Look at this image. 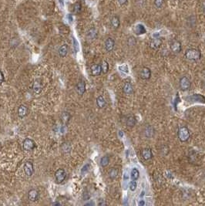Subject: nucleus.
I'll return each mask as SVG.
<instances>
[{"instance_id": "9", "label": "nucleus", "mask_w": 205, "mask_h": 206, "mask_svg": "<svg viewBox=\"0 0 205 206\" xmlns=\"http://www.w3.org/2000/svg\"><path fill=\"white\" fill-rule=\"evenodd\" d=\"M186 100L189 101H193V102H200V103H205V97L200 94H194L192 96L186 97Z\"/></svg>"}, {"instance_id": "34", "label": "nucleus", "mask_w": 205, "mask_h": 206, "mask_svg": "<svg viewBox=\"0 0 205 206\" xmlns=\"http://www.w3.org/2000/svg\"><path fill=\"white\" fill-rule=\"evenodd\" d=\"M4 80H5V78H4V74H3V73L0 70V85L4 82Z\"/></svg>"}, {"instance_id": "25", "label": "nucleus", "mask_w": 205, "mask_h": 206, "mask_svg": "<svg viewBox=\"0 0 205 206\" xmlns=\"http://www.w3.org/2000/svg\"><path fill=\"white\" fill-rule=\"evenodd\" d=\"M134 31H135V33L137 35H141V34H143L146 33V29H145V27L143 25L138 24L137 26H136Z\"/></svg>"}, {"instance_id": "38", "label": "nucleus", "mask_w": 205, "mask_h": 206, "mask_svg": "<svg viewBox=\"0 0 205 206\" xmlns=\"http://www.w3.org/2000/svg\"><path fill=\"white\" fill-rule=\"evenodd\" d=\"M203 11H204V13L205 14V1L203 3Z\"/></svg>"}, {"instance_id": "29", "label": "nucleus", "mask_w": 205, "mask_h": 206, "mask_svg": "<svg viewBox=\"0 0 205 206\" xmlns=\"http://www.w3.org/2000/svg\"><path fill=\"white\" fill-rule=\"evenodd\" d=\"M137 182H136L135 180H133L132 182H130V191L134 192V191L137 189Z\"/></svg>"}, {"instance_id": "37", "label": "nucleus", "mask_w": 205, "mask_h": 206, "mask_svg": "<svg viewBox=\"0 0 205 206\" xmlns=\"http://www.w3.org/2000/svg\"><path fill=\"white\" fill-rule=\"evenodd\" d=\"M144 195H145V192L144 191H142L140 194V198H143V197H144Z\"/></svg>"}, {"instance_id": "5", "label": "nucleus", "mask_w": 205, "mask_h": 206, "mask_svg": "<svg viewBox=\"0 0 205 206\" xmlns=\"http://www.w3.org/2000/svg\"><path fill=\"white\" fill-rule=\"evenodd\" d=\"M191 81L187 77H181L180 80V86L182 90H188L191 88Z\"/></svg>"}, {"instance_id": "8", "label": "nucleus", "mask_w": 205, "mask_h": 206, "mask_svg": "<svg viewBox=\"0 0 205 206\" xmlns=\"http://www.w3.org/2000/svg\"><path fill=\"white\" fill-rule=\"evenodd\" d=\"M39 197V192L38 190L36 189H31L28 192V199L32 202H35L38 199Z\"/></svg>"}, {"instance_id": "6", "label": "nucleus", "mask_w": 205, "mask_h": 206, "mask_svg": "<svg viewBox=\"0 0 205 206\" xmlns=\"http://www.w3.org/2000/svg\"><path fill=\"white\" fill-rule=\"evenodd\" d=\"M24 172L26 174V176L28 177H31L32 175H33L34 172V168H33V164L32 163L31 161H26L24 164Z\"/></svg>"}, {"instance_id": "39", "label": "nucleus", "mask_w": 205, "mask_h": 206, "mask_svg": "<svg viewBox=\"0 0 205 206\" xmlns=\"http://www.w3.org/2000/svg\"><path fill=\"white\" fill-rule=\"evenodd\" d=\"M53 205H60V203H53Z\"/></svg>"}, {"instance_id": "20", "label": "nucleus", "mask_w": 205, "mask_h": 206, "mask_svg": "<svg viewBox=\"0 0 205 206\" xmlns=\"http://www.w3.org/2000/svg\"><path fill=\"white\" fill-rule=\"evenodd\" d=\"M70 118H71V115H70V114L69 112L64 111V112L61 114L60 119L63 124H67V123L70 121Z\"/></svg>"}, {"instance_id": "21", "label": "nucleus", "mask_w": 205, "mask_h": 206, "mask_svg": "<svg viewBox=\"0 0 205 206\" xmlns=\"http://www.w3.org/2000/svg\"><path fill=\"white\" fill-rule=\"evenodd\" d=\"M110 22H111V26L114 27V29H117V28H119L120 24V19H119V17L116 16H114L112 17Z\"/></svg>"}, {"instance_id": "18", "label": "nucleus", "mask_w": 205, "mask_h": 206, "mask_svg": "<svg viewBox=\"0 0 205 206\" xmlns=\"http://www.w3.org/2000/svg\"><path fill=\"white\" fill-rule=\"evenodd\" d=\"M123 90L126 94H128V95L132 94L133 91V86H132V84H130V82H126L125 84H124V85H123Z\"/></svg>"}, {"instance_id": "31", "label": "nucleus", "mask_w": 205, "mask_h": 206, "mask_svg": "<svg viewBox=\"0 0 205 206\" xmlns=\"http://www.w3.org/2000/svg\"><path fill=\"white\" fill-rule=\"evenodd\" d=\"M73 10H74V12H75L76 13H78V12H80V10H81V4H80V3H75V5H74V7H73Z\"/></svg>"}, {"instance_id": "2", "label": "nucleus", "mask_w": 205, "mask_h": 206, "mask_svg": "<svg viewBox=\"0 0 205 206\" xmlns=\"http://www.w3.org/2000/svg\"><path fill=\"white\" fill-rule=\"evenodd\" d=\"M190 131L187 127H181L178 131V137L180 141L182 142L187 141L190 137Z\"/></svg>"}, {"instance_id": "4", "label": "nucleus", "mask_w": 205, "mask_h": 206, "mask_svg": "<svg viewBox=\"0 0 205 206\" xmlns=\"http://www.w3.org/2000/svg\"><path fill=\"white\" fill-rule=\"evenodd\" d=\"M66 177V173L63 168H60L55 172V179L57 184H60L64 182Z\"/></svg>"}, {"instance_id": "17", "label": "nucleus", "mask_w": 205, "mask_h": 206, "mask_svg": "<svg viewBox=\"0 0 205 206\" xmlns=\"http://www.w3.org/2000/svg\"><path fill=\"white\" fill-rule=\"evenodd\" d=\"M68 50H69V46H68V45H66V44H63V45L61 46L59 48V50H58L59 56L62 58L66 57V56L67 55Z\"/></svg>"}, {"instance_id": "35", "label": "nucleus", "mask_w": 205, "mask_h": 206, "mask_svg": "<svg viewBox=\"0 0 205 206\" xmlns=\"http://www.w3.org/2000/svg\"><path fill=\"white\" fill-rule=\"evenodd\" d=\"M118 1V3L120 4V5H125L126 3H127L128 0H117Z\"/></svg>"}, {"instance_id": "26", "label": "nucleus", "mask_w": 205, "mask_h": 206, "mask_svg": "<svg viewBox=\"0 0 205 206\" xmlns=\"http://www.w3.org/2000/svg\"><path fill=\"white\" fill-rule=\"evenodd\" d=\"M118 174H119L118 169L115 168H111V170L109 171V176H110V177L112 180L116 178L117 176H118Z\"/></svg>"}, {"instance_id": "27", "label": "nucleus", "mask_w": 205, "mask_h": 206, "mask_svg": "<svg viewBox=\"0 0 205 206\" xmlns=\"http://www.w3.org/2000/svg\"><path fill=\"white\" fill-rule=\"evenodd\" d=\"M109 163H110V158H109L108 156H104V157H102V158L100 159V165H101L103 168L106 167V166L109 165Z\"/></svg>"}, {"instance_id": "36", "label": "nucleus", "mask_w": 205, "mask_h": 206, "mask_svg": "<svg viewBox=\"0 0 205 206\" xmlns=\"http://www.w3.org/2000/svg\"><path fill=\"white\" fill-rule=\"evenodd\" d=\"M138 205H139L140 206L145 205V201H143V200H140V201H139V203H138Z\"/></svg>"}, {"instance_id": "33", "label": "nucleus", "mask_w": 205, "mask_h": 206, "mask_svg": "<svg viewBox=\"0 0 205 206\" xmlns=\"http://www.w3.org/2000/svg\"><path fill=\"white\" fill-rule=\"evenodd\" d=\"M119 69L121 70V71H123V72H125L127 73L128 72H129V70H128V67L127 66V65H122V66H120V67H119Z\"/></svg>"}, {"instance_id": "19", "label": "nucleus", "mask_w": 205, "mask_h": 206, "mask_svg": "<svg viewBox=\"0 0 205 206\" xmlns=\"http://www.w3.org/2000/svg\"><path fill=\"white\" fill-rule=\"evenodd\" d=\"M161 43H162V41L160 39L154 38V39L151 40V42H150V47H151L152 49H154V50H157V49H158L160 46Z\"/></svg>"}, {"instance_id": "1", "label": "nucleus", "mask_w": 205, "mask_h": 206, "mask_svg": "<svg viewBox=\"0 0 205 206\" xmlns=\"http://www.w3.org/2000/svg\"><path fill=\"white\" fill-rule=\"evenodd\" d=\"M200 56L201 54H200V50L197 49H189L185 53V57L187 58V60H191V61H197L200 60Z\"/></svg>"}, {"instance_id": "22", "label": "nucleus", "mask_w": 205, "mask_h": 206, "mask_svg": "<svg viewBox=\"0 0 205 206\" xmlns=\"http://www.w3.org/2000/svg\"><path fill=\"white\" fill-rule=\"evenodd\" d=\"M136 124H137V120H136L135 117H133V116H129L127 119V125L128 127H134Z\"/></svg>"}, {"instance_id": "15", "label": "nucleus", "mask_w": 205, "mask_h": 206, "mask_svg": "<svg viewBox=\"0 0 205 206\" xmlns=\"http://www.w3.org/2000/svg\"><path fill=\"white\" fill-rule=\"evenodd\" d=\"M170 50L174 53H180L181 50V43L177 40H174L170 44Z\"/></svg>"}, {"instance_id": "24", "label": "nucleus", "mask_w": 205, "mask_h": 206, "mask_svg": "<svg viewBox=\"0 0 205 206\" xmlns=\"http://www.w3.org/2000/svg\"><path fill=\"white\" fill-rule=\"evenodd\" d=\"M97 105L98 107L104 108L106 106V101L103 96H99L97 98Z\"/></svg>"}, {"instance_id": "30", "label": "nucleus", "mask_w": 205, "mask_h": 206, "mask_svg": "<svg viewBox=\"0 0 205 206\" xmlns=\"http://www.w3.org/2000/svg\"><path fill=\"white\" fill-rule=\"evenodd\" d=\"M153 134H154V130H153L152 127H150V126L147 127V129H146V135H147V137H150Z\"/></svg>"}, {"instance_id": "23", "label": "nucleus", "mask_w": 205, "mask_h": 206, "mask_svg": "<svg viewBox=\"0 0 205 206\" xmlns=\"http://www.w3.org/2000/svg\"><path fill=\"white\" fill-rule=\"evenodd\" d=\"M130 177L132 178V180H138L139 177H140V171L138 170L137 168H133L132 170H131V173H130Z\"/></svg>"}, {"instance_id": "10", "label": "nucleus", "mask_w": 205, "mask_h": 206, "mask_svg": "<svg viewBox=\"0 0 205 206\" xmlns=\"http://www.w3.org/2000/svg\"><path fill=\"white\" fill-rule=\"evenodd\" d=\"M43 90V84L40 80L37 79L36 81L34 82L33 85H32V91L34 92V94H39L42 92Z\"/></svg>"}, {"instance_id": "14", "label": "nucleus", "mask_w": 205, "mask_h": 206, "mask_svg": "<svg viewBox=\"0 0 205 206\" xmlns=\"http://www.w3.org/2000/svg\"><path fill=\"white\" fill-rule=\"evenodd\" d=\"M141 157H142L145 161H149L153 158L152 151L150 148L143 149L141 151Z\"/></svg>"}, {"instance_id": "12", "label": "nucleus", "mask_w": 205, "mask_h": 206, "mask_svg": "<svg viewBox=\"0 0 205 206\" xmlns=\"http://www.w3.org/2000/svg\"><path fill=\"white\" fill-rule=\"evenodd\" d=\"M151 76V71L149 68L147 67H143L141 69L140 72V77L143 80H148L150 78Z\"/></svg>"}, {"instance_id": "16", "label": "nucleus", "mask_w": 205, "mask_h": 206, "mask_svg": "<svg viewBox=\"0 0 205 206\" xmlns=\"http://www.w3.org/2000/svg\"><path fill=\"white\" fill-rule=\"evenodd\" d=\"M90 70H91V73L93 76H94V77L99 76L102 73L101 65L93 64L90 68Z\"/></svg>"}, {"instance_id": "13", "label": "nucleus", "mask_w": 205, "mask_h": 206, "mask_svg": "<svg viewBox=\"0 0 205 206\" xmlns=\"http://www.w3.org/2000/svg\"><path fill=\"white\" fill-rule=\"evenodd\" d=\"M115 46V41L114 39L112 38H107L106 42H105V49H106V52H111L114 48Z\"/></svg>"}, {"instance_id": "3", "label": "nucleus", "mask_w": 205, "mask_h": 206, "mask_svg": "<svg viewBox=\"0 0 205 206\" xmlns=\"http://www.w3.org/2000/svg\"><path fill=\"white\" fill-rule=\"evenodd\" d=\"M36 147V142L34 141L32 139H31V138L27 137V138H26V139L23 141V143H22V148H23V149H24L25 151H33Z\"/></svg>"}, {"instance_id": "28", "label": "nucleus", "mask_w": 205, "mask_h": 206, "mask_svg": "<svg viewBox=\"0 0 205 206\" xmlns=\"http://www.w3.org/2000/svg\"><path fill=\"white\" fill-rule=\"evenodd\" d=\"M101 68H102V73H106L109 70L108 63L106 62V61H103V63H102L101 64Z\"/></svg>"}, {"instance_id": "32", "label": "nucleus", "mask_w": 205, "mask_h": 206, "mask_svg": "<svg viewBox=\"0 0 205 206\" xmlns=\"http://www.w3.org/2000/svg\"><path fill=\"white\" fill-rule=\"evenodd\" d=\"M164 0H155L154 4L157 8H160L164 4Z\"/></svg>"}, {"instance_id": "7", "label": "nucleus", "mask_w": 205, "mask_h": 206, "mask_svg": "<svg viewBox=\"0 0 205 206\" xmlns=\"http://www.w3.org/2000/svg\"><path fill=\"white\" fill-rule=\"evenodd\" d=\"M76 91L78 95L82 96L86 92V83L83 80H80L76 86Z\"/></svg>"}, {"instance_id": "11", "label": "nucleus", "mask_w": 205, "mask_h": 206, "mask_svg": "<svg viewBox=\"0 0 205 206\" xmlns=\"http://www.w3.org/2000/svg\"><path fill=\"white\" fill-rule=\"evenodd\" d=\"M29 112V109L25 105H20L18 107V110H17V114L20 118H24L25 117H26Z\"/></svg>"}]
</instances>
